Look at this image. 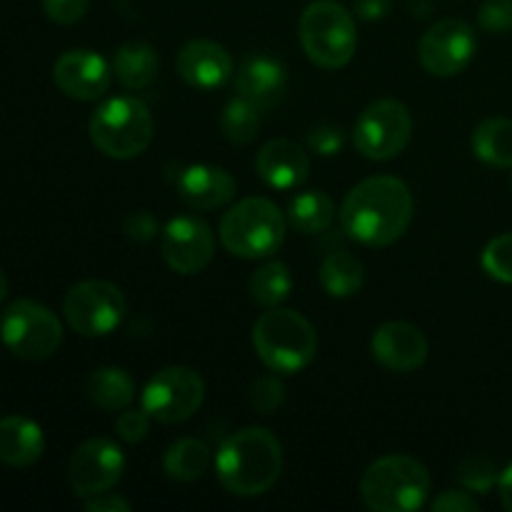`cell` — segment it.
<instances>
[{
  "instance_id": "obj_4",
  "label": "cell",
  "mask_w": 512,
  "mask_h": 512,
  "mask_svg": "<svg viewBox=\"0 0 512 512\" xmlns=\"http://www.w3.org/2000/svg\"><path fill=\"white\" fill-rule=\"evenodd\" d=\"M360 495L375 512H413L430 495V473L408 455H388L370 465L360 478Z\"/></svg>"
},
{
  "instance_id": "obj_36",
  "label": "cell",
  "mask_w": 512,
  "mask_h": 512,
  "mask_svg": "<svg viewBox=\"0 0 512 512\" xmlns=\"http://www.w3.org/2000/svg\"><path fill=\"white\" fill-rule=\"evenodd\" d=\"M90 0H43V10L53 23L73 25L88 13Z\"/></svg>"
},
{
  "instance_id": "obj_26",
  "label": "cell",
  "mask_w": 512,
  "mask_h": 512,
  "mask_svg": "<svg viewBox=\"0 0 512 512\" xmlns=\"http://www.w3.org/2000/svg\"><path fill=\"white\" fill-rule=\"evenodd\" d=\"M335 205L323 190H305V193L295 195L290 203L288 220L295 230L305 235L323 233L333 225Z\"/></svg>"
},
{
  "instance_id": "obj_40",
  "label": "cell",
  "mask_w": 512,
  "mask_h": 512,
  "mask_svg": "<svg viewBox=\"0 0 512 512\" xmlns=\"http://www.w3.org/2000/svg\"><path fill=\"white\" fill-rule=\"evenodd\" d=\"M393 0H355V13L363 20H380L390 13Z\"/></svg>"
},
{
  "instance_id": "obj_18",
  "label": "cell",
  "mask_w": 512,
  "mask_h": 512,
  "mask_svg": "<svg viewBox=\"0 0 512 512\" xmlns=\"http://www.w3.org/2000/svg\"><path fill=\"white\" fill-rule=\"evenodd\" d=\"M255 170L260 180L275 190H293L305 183L310 173L308 153L295 140L278 138L260 148L255 158Z\"/></svg>"
},
{
  "instance_id": "obj_1",
  "label": "cell",
  "mask_w": 512,
  "mask_h": 512,
  "mask_svg": "<svg viewBox=\"0 0 512 512\" xmlns=\"http://www.w3.org/2000/svg\"><path fill=\"white\" fill-rule=\"evenodd\" d=\"M413 193L393 175H375L355 185L340 208L348 238L370 248H385L403 238L413 220Z\"/></svg>"
},
{
  "instance_id": "obj_6",
  "label": "cell",
  "mask_w": 512,
  "mask_h": 512,
  "mask_svg": "<svg viewBox=\"0 0 512 512\" xmlns=\"http://www.w3.org/2000/svg\"><path fill=\"white\" fill-rule=\"evenodd\" d=\"M300 43L318 68H343L358 48L353 15L335 0H315L300 15Z\"/></svg>"
},
{
  "instance_id": "obj_25",
  "label": "cell",
  "mask_w": 512,
  "mask_h": 512,
  "mask_svg": "<svg viewBox=\"0 0 512 512\" xmlns=\"http://www.w3.org/2000/svg\"><path fill=\"white\" fill-rule=\"evenodd\" d=\"M473 153L493 168H512V120L490 118L473 133Z\"/></svg>"
},
{
  "instance_id": "obj_37",
  "label": "cell",
  "mask_w": 512,
  "mask_h": 512,
  "mask_svg": "<svg viewBox=\"0 0 512 512\" xmlns=\"http://www.w3.org/2000/svg\"><path fill=\"white\" fill-rule=\"evenodd\" d=\"M123 233L128 235L135 243H148L158 233V220L153 218V213L148 210H138V213H130L123 223Z\"/></svg>"
},
{
  "instance_id": "obj_11",
  "label": "cell",
  "mask_w": 512,
  "mask_h": 512,
  "mask_svg": "<svg viewBox=\"0 0 512 512\" xmlns=\"http://www.w3.org/2000/svg\"><path fill=\"white\" fill-rule=\"evenodd\" d=\"M413 135L410 110L398 100H378L360 113L353 128L358 153L370 160H390L405 150Z\"/></svg>"
},
{
  "instance_id": "obj_13",
  "label": "cell",
  "mask_w": 512,
  "mask_h": 512,
  "mask_svg": "<svg viewBox=\"0 0 512 512\" xmlns=\"http://www.w3.org/2000/svg\"><path fill=\"white\" fill-rule=\"evenodd\" d=\"M125 470L123 450L108 438L85 440L68 465L70 488L78 498L108 493L120 483Z\"/></svg>"
},
{
  "instance_id": "obj_30",
  "label": "cell",
  "mask_w": 512,
  "mask_h": 512,
  "mask_svg": "<svg viewBox=\"0 0 512 512\" xmlns=\"http://www.w3.org/2000/svg\"><path fill=\"white\" fill-rule=\"evenodd\" d=\"M483 268L490 278L512 285V233L498 235L485 245Z\"/></svg>"
},
{
  "instance_id": "obj_2",
  "label": "cell",
  "mask_w": 512,
  "mask_h": 512,
  "mask_svg": "<svg viewBox=\"0 0 512 512\" xmlns=\"http://www.w3.org/2000/svg\"><path fill=\"white\" fill-rule=\"evenodd\" d=\"M283 448L268 428H243L225 438L215 458V473L228 493L240 498L263 495L278 483Z\"/></svg>"
},
{
  "instance_id": "obj_29",
  "label": "cell",
  "mask_w": 512,
  "mask_h": 512,
  "mask_svg": "<svg viewBox=\"0 0 512 512\" xmlns=\"http://www.w3.org/2000/svg\"><path fill=\"white\" fill-rule=\"evenodd\" d=\"M260 113L263 110L258 105H253L245 98H233L223 110V118H220V128L223 135L235 145H248L258 138L260 130Z\"/></svg>"
},
{
  "instance_id": "obj_39",
  "label": "cell",
  "mask_w": 512,
  "mask_h": 512,
  "mask_svg": "<svg viewBox=\"0 0 512 512\" xmlns=\"http://www.w3.org/2000/svg\"><path fill=\"white\" fill-rule=\"evenodd\" d=\"M85 510L88 512H128L130 503L123 500L120 495L115 493H98V495H90L85 498Z\"/></svg>"
},
{
  "instance_id": "obj_32",
  "label": "cell",
  "mask_w": 512,
  "mask_h": 512,
  "mask_svg": "<svg viewBox=\"0 0 512 512\" xmlns=\"http://www.w3.org/2000/svg\"><path fill=\"white\" fill-rule=\"evenodd\" d=\"M283 398V383L275 375H263V378L253 380V385H250V405L258 413H275L283 405Z\"/></svg>"
},
{
  "instance_id": "obj_43",
  "label": "cell",
  "mask_w": 512,
  "mask_h": 512,
  "mask_svg": "<svg viewBox=\"0 0 512 512\" xmlns=\"http://www.w3.org/2000/svg\"><path fill=\"white\" fill-rule=\"evenodd\" d=\"M510 185H512V183H510Z\"/></svg>"
},
{
  "instance_id": "obj_19",
  "label": "cell",
  "mask_w": 512,
  "mask_h": 512,
  "mask_svg": "<svg viewBox=\"0 0 512 512\" xmlns=\"http://www.w3.org/2000/svg\"><path fill=\"white\" fill-rule=\"evenodd\" d=\"M178 195L195 210H215L235 198L233 175L218 165H190L178 175Z\"/></svg>"
},
{
  "instance_id": "obj_12",
  "label": "cell",
  "mask_w": 512,
  "mask_h": 512,
  "mask_svg": "<svg viewBox=\"0 0 512 512\" xmlns=\"http://www.w3.org/2000/svg\"><path fill=\"white\" fill-rule=\"evenodd\" d=\"M475 50H478L475 30L465 20L448 18L435 23L420 38L418 58L430 75L453 78L468 68L470 60L475 58Z\"/></svg>"
},
{
  "instance_id": "obj_33",
  "label": "cell",
  "mask_w": 512,
  "mask_h": 512,
  "mask_svg": "<svg viewBox=\"0 0 512 512\" xmlns=\"http://www.w3.org/2000/svg\"><path fill=\"white\" fill-rule=\"evenodd\" d=\"M480 28L488 33H510L512 30V0H485L478 13Z\"/></svg>"
},
{
  "instance_id": "obj_22",
  "label": "cell",
  "mask_w": 512,
  "mask_h": 512,
  "mask_svg": "<svg viewBox=\"0 0 512 512\" xmlns=\"http://www.w3.org/2000/svg\"><path fill=\"white\" fill-rule=\"evenodd\" d=\"M160 60L153 45L143 40H133L115 50L113 55V75L128 90H143L158 78Z\"/></svg>"
},
{
  "instance_id": "obj_34",
  "label": "cell",
  "mask_w": 512,
  "mask_h": 512,
  "mask_svg": "<svg viewBox=\"0 0 512 512\" xmlns=\"http://www.w3.org/2000/svg\"><path fill=\"white\" fill-rule=\"evenodd\" d=\"M308 145L313 153L323 155V158H330V155H338L345 145V135L343 128L338 125H315L308 135Z\"/></svg>"
},
{
  "instance_id": "obj_10",
  "label": "cell",
  "mask_w": 512,
  "mask_h": 512,
  "mask_svg": "<svg viewBox=\"0 0 512 512\" xmlns=\"http://www.w3.org/2000/svg\"><path fill=\"white\" fill-rule=\"evenodd\" d=\"M205 383L193 368L170 365L155 373L143 390V410L165 425L185 423L200 410Z\"/></svg>"
},
{
  "instance_id": "obj_17",
  "label": "cell",
  "mask_w": 512,
  "mask_h": 512,
  "mask_svg": "<svg viewBox=\"0 0 512 512\" xmlns=\"http://www.w3.org/2000/svg\"><path fill=\"white\" fill-rule=\"evenodd\" d=\"M175 65L180 78L198 90L220 88L233 75V58L223 45L213 40H190L180 48Z\"/></svg>"
},
{
  "instance_id": "obj_15",
  "label": "cell",
  "mask_w": 512,
  "mask_h": 512,
  "mask_svg": "<svg viewBox=\"0 0 512 512\" xmlns=\"http://www.w3.org/2000/svg\"><path fill=\"white\" fill-rule=\"evenodd\" d=\"M110 78L113 68L93 50H68L55 60V85L73 100H98L108 93Z\"/></svg>"
},
{
  "instance_id": "obj_16",
  "label": "cell",
  "mask_w": 512,
  "mask_h": 512,
  "mask_svg": "<svg viewBox=\"0 0 512 512\" xmlns=\"http://www.w3.org/2000/svg\"><path fill=\"white\" fill-rule=\"evenodd\" d=\"M375 360L393 373H413L428 360V340L410 323H385L373 335Z\"/></svg>"
},
{
  "instance_id": "obj_41",
  "label": "cell",
  "mask_w": 512,
  "mask_h": 512,
  "mask_svg": "<svg viewBox=\"0 0 512 512\" xmlns=\"http://www.w3.org/2000/svg\"><path fill=\"white\" fill-rule=\"evenodd\" d=\"M498 493H500V503H503V508L512 512V465L505 470V473H500Z\"/></svg>"
},
{
  "instance_id": "obj_31",
  "label": "cell",
  "mask_w": 512,
  "mask_h": 512,
  "mask_svg": "<svg viewBox=\"0 0 512 512\" xmlns=\"http://www.w3.org/2000/svg\"><path fill=\"white\" fill-rule=\"evenodd\" d=\"M458 480L473 493H490V490L498 485L500 473L488 458H468L465 463H460L458 468Z\"/></svg>"
},
{
  "instance_id": "obj_35",
  "label": "cell",
  "mask_w": 512,
  "mask_h": 512,
  "mask_svg": "<svg viewBox=\"0 0 512 512\" xmlns=\"http://www.w3.org/2000/svg\"><path fill=\"white\" fill-rule=\"evenodd\" d=\"M115 430H118L120 438L125 440V443H140V440L148 438L150 433V415L145 413L143 408L140 410H123V415L118 418V423H115Z\"/></svg>"
},
{
  "instance_id": "obj_14",
  "label": "cell",
  "mask_w": 512,
  "mask_h": 512,
  "mask_svg": "<svg viewBox=\"0 0 512 512\" xmlns=\"http://www.w3.org/2000/svg\"><path fill=\"white\" fill-rule=\"evenodd\" d=\"M163 258L170 270L180 275H195L208 268L215 253V235L200 218H173L163 230Z\"/></svg>"
},
{
  "instance_id": "obj_23",
  "label": "cell",
  "mask_w": 512,
  "mask_h": 512,
  "mask_svg": "<svg viewBox=\"0 0 512 512\" xmlns=\"http://www.w3.org/2000/svg\"><path fill=\"white\" fill-rule=\"evenodd\" d=\"M85 393H88L90 403L98 405L100 410L118 413L133 403L135 383L123 368H98L90 373Z\"/></svg>"
},
{
  "instance_id": "obj_21",
  "label": "cell",
  "mask_w": 512,
  "mask_h": 512,
  "mask_svg": "<svg viewBox=\"0 0 512 512\" xmlns=\"http://www.w3.org/2000/svg\"><path fill=\"white\" fill-rule=\"evenodd\" d=\"M45 450L43 430L23 415H8L0 420V463L10 468H28L38 463Z\"/></svg>"
},
{
  "instance_id": "obj_9",
  "label": "cell",
  "mask_w": 512,
  "mask_h": 512,
  "mask_svg": "<svg viewBox=\"0 0 512 512\" xmlns=\"http://www.w3.org/2000/svg\"><path fill=\"white\" fill-rule=\"evenodd\" d=\"M128 305L118 285L108 280H83L63 300V315L70 328L85 338H103L123 323Z\"/></svg>"
},
{
  "instance_id": "obj_20",
  "label": "cell",
  "mask_w": 512,
  "mask_h": 512,
  "mask_svg": "<svg viewBox=\"0 0 512 512\" xmlns=\"http://www.w3.org/2000/svg\"><path fill=\"white\" fill-rule=\"evenodd\" d=\"M285 83H288V75H285L283 63L258 53L248 55L235 75V88H238L240 98L250 100L260 110H268L278 103Z\"/></svg>"
},
{
  "instance_id": "obj_5",
  "label": "cell",
  "mask_w": 512,
  "mask_h": 512,
  "mask_svg": "<svg viewBox=\"0 0 512 512\" xmlns=\"http://www.w3.org/2000/svg\"><path fill=\"white\" fill-rule=\"evenodd\" d=\"M153 115L148 105L130 95L105 100L90 118V140L108 158L128 160L143 153L153 140Z\"/></svg>"
},
{
  "instance_id": "obj_24",
  "label": "cell",
  "mask_w": 512,
  "mask_h": 512,
  "mask_svg": "<svg viewBox=\"0 0 512 512\" xmlns=\"http://www.w3.org/2000/svg\"><path fill=\"white\" fill-rule=\"evenodd\" d=\"M363 280V263L348 250H335V253L325 255L320 263V283H323L325 293L333 298H350L363 288Z\"/></svg>"
},
{
  "instance_id": "obj_7",
  "label": "cell",
  "mask_w": 512,
  "mask_h": 512,
  "mask_svg": "<svg viewBox=\"0 0 512 512\" xmlns=\"http://www.w3.org/2000/svg\"><path fill=\"white\" fill-rule=\"evenodd\" d=\"M285 240V218L265 198H245L220 220V243L238 258H268Z\"/></svg>"
},
{
  "instance_id": "obj_27",
  "label": "cell",
  "mask_w": 512,
  "mask_h": 512,
  "mask_svg": "<svg viewBox=\"0 0 512 512\" xmlns=\"http://www.w3.org/2000/svg\"><path fill=\"white\" fill-rule=\"evenodd\" d=\"M208 465L210 448L198 438H185L173 443L163 460V468L168 473V478L178 480V483H193V480L203 478Z\"/></svg>"
},
{
  "instance_id": "obj_28",
  "label": "cell",
  "mask_w": 512,
  "mask_h": 512,
  "mask_svg": "<svg viewBox=\"0 0 512 512\" xmlns=\"http://www.w3.org/2000/svg\"><path fill=\"white\" fill-rule=\"evenodd\" d=\"M293 290V275L288 265L280 260H270L258 268L250 278V298L263 308H278Z\"/></svg>"
},
{
  "instance_id": "obj_42",
  "label": "cell",
  "mask_w": 512,
  "mask_h": 512,
  "mask_svg": "<svg viewBox=\"0 0 512 512\" xmlns=\"http://www.w3.org/2000/svg\"><path fill=\"white\" fill-rule=\"evenodd\" d=\"M5 295H8V280H5L3 270H0V303L5 300Z\"/></svg>"
},
{
  "instance_id": "obj_8",
  "label": "cell",
  "mask_w": 512,
  "mask_h": 512,
  "mask_svg": "<svg viewBox=\"0 0 512 512\" xmlns=\"http://www.w3.org/2000/svg\"><path fill=\"white\" fill-rule=\"evenodd\" d=\"M0 340L20 360H48L63 343V325L35 300H15L0 318Z\"/></svg>"
},
{
  "instance_id": "obj_38",
  "label": "cell",
  "mask_w": 512,
  "mask_h": 512,
  "mask_svg": "<svg viewBox=\"0 0 512 512\" xmlns=\"http://www.w3.org/2000/svg\"><path fill=\"white\" fill-rule=\"evenodd\" d=\"M435 512H478V500L470 498L468 493H458V490H445L433 500Z\"/></svg>"
},
{
  "instance_id": "obj_3",
  "label": "cell",
  "mask_w": 512,
  "mask_h": 512,
  "mask_svg": "<svg viewBox=\"0 0 512 512\" xmlns=\"http://www.w3.org/2000/svg\"><path fill=\"white\" fill-rule=\"evenodd\" d=\"M253 345L258 358L273 373L293 375L313 363L318 353V333L295 310L268 308L253 328Z\"/></svg>"
}]
</instances>
